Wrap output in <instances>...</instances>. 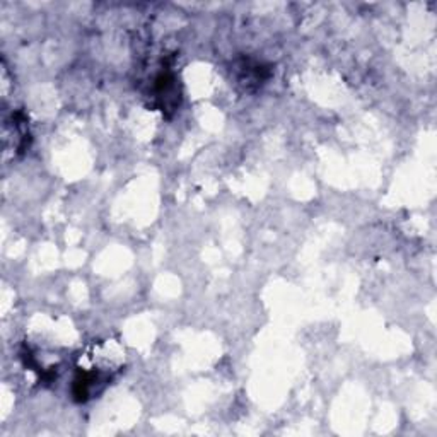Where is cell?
<instances>
[{"mask_svg": "<svg viewBox=\"0 0 437 437\" xmlns=\"http://www.w3.org/2000/svg\"><path fill=\"white\" fill-rule=\"evenodd\" d=\"M238 69L241 70L239 82L245 84L248 89L252 88V85H261L263 81L268 79V70H265L260 63L252 62V60H243V63Z\"/></svg>", "mask_w": 437, "mask_h": 437, "instance_id": "cell-1", "label": "cell"}]
</instances>
